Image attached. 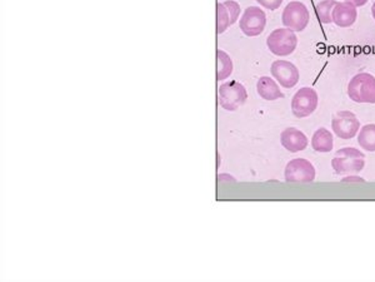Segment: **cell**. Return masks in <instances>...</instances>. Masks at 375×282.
Returning <instances> with one entry per match:
<instances>
[{"label": "cell", "instance_id": "cell-1", "mask_svg": "<svg viewBox=\"0 0 375 282\" xmlns=\"http://www.w3.org/2000/svg\"><path fill=\"white\" fill-rule=\"evenodd\" d=\"M332 167L338 176L359 173L365 167V155L353 147L341 149L335 153Z\"/></svg>", "mask_w": 375, "mask_h": 282}, {"label": "cell", "instance_id": "cell-2", "mask_svg": "<svg viewBox=\"0 0 375 282\" xmlns=\"http://www.w3.org/2000/svg\"><path fill=\"white\" fill-rule=\"evenodd\" d=\"M348 96L355 103L375 105V77L370 73H359L350 79Z\"/></svg>", "mask_w": 375, "mask_h": 282}, {"label": "cell", "instance_id": "cell-3", "mask_svg": "<svg viewBox=\"0 0 375 282\" xmlns=\"http://www.w3.org/2000/svg\"><path fill=\"white\" fill-rule=\"evenodd\" d=\"M266 45L273 54L278 56H291L298 45L295 32L288 28L275 29L266 39Z\"/></svg>", "mask_w": 375, "mask_h": 282}, {"label": "cell", "instance_id": "cell-4", "mask_svg": "<svg viewBox=\"0 0 375 282\" xmlns=\"http://www.w3.org/2000/svg\"><path fill=\"white\" fill-rule=\"evenodd\" d=\"M248 99V92L243 85L236 80H230L219 87V105L225 111L234 112L243 106Z\"/></svg>", "mask_w": 375, "mask_h": 282}, {"label": "cell", "instance_id": "cell-5", "mask_svg": "<svg viewBox=\"0 0 375 282\" xmlns=\"http://www.w3.org/2000/svg\"><path fill=\"white\" fill-rule=\"evenodd\" d=\"M310 21L308 8L300 1H291L282 14V23L285 28L293 32H303Z\"/></svg>", "mask_w": 375, "mask_h": 282}, {"label": "cell", "instance_id": "cell-6", "mask_svg": "<svg viewBox=\"0 0 375 282\" xmlns=\"http://www.w3.org/2000/svg\"><path fill=\"white\" fill-rule=\"evenodd\" d=\"M319 97L310 87L300 88L292 99V112L297 118H306L317 111Z\"/></svg>", "mask_w": 375, "mask_h": 282}, {"label": "cell", "instance_id": "cell-7", "mask_svg": "<svg viewBox=\"0 0 375 282\" xmlns=\"http://www.w3.org/2000/svg\"><path fill=\"white\" fill-rule=\"evenodd\" d=\"M284 177L286 182L308 184L315 180L317 171L310 161L306 158H295L286 164Z\"/></svg>", "mask_w": 375, "mask_h": 282}, {"label": "cell", "instance_id": "cell-8", "mask_svg": "<svg viewBox=\"0 0 375 282\" xmlns=\"http://www.w3.org/2000/svg\"><path fill=\"white\" fill-rule=\"evenodd\" d=\"M332 129L341 140H352L361 129V120L354 113L341 111L334 114L332 118Z\"/></svg>", "mask_w": 375, "mask_h": 282}, {"label": "cell", "instance_id": "cell-9", "mask_svg": "<svg viewBox=\"0 0 375 282\" xmlns=\"http://www.w3.org/2000/svg\"><path fill=\"white\" fill-rule=\"evenodd\" d=\"M266 25V15L260 8L249 7L245 9L239 27L247 36H260Z\"/></svg>", "mask_w": 375, "mask_h": 282}, {"label": "cell", "instance_id": "cell-10", "mask_svg": "<svg viewBox=\"0 0 375 282\" xmlns=\"http://www.w3.org/2000/svg\"><path fill=\"white\" fill-rule=\"evenodd\" d=\"M271 76L275 78L279 85H283L284 88H293L298 85L299 71L294 64L288 61H275L271 64Z\"/></svg>", "mask_w": 375, "mask_h": 282}, {"label": "cell", "instance_id": "cell-11", "mask_svg": "<svg viewBox=\"0 0 375 282\" xmlns=\"http://www.w3.org/2000/svg\"><path fill=\"white\" fill-rule=\"evenodd\" d=\"M358 18V12L354 4L349 1L337 3L332 12V19L338 27L341 28H349L354 24Z\"/></svg>", "mask_w": 375, "mask_h": 282}, {"label": "cell", "instance_id": "cell-12", "mask_svg": "<svg viewBox=\"0 0 375 282\" xmlns=\"http://www.w3.org/2000/svg\"><path fill=\"white\" fill-rule=\"evenodd\" d=\"M280 143L291 153H297L308 147V138L298 128H285L280 134Z\"/></svg>", "mask_w": 375, "mask_h": 282}, {"label": "cell", "instance_id": "cell-13", "mask_svg": "<svg viewBox=\"0 0 375 282\" xmlns=\"http://www.w3.org/2000/svg\"><path fill=\"white\" fill-rule=\"evenodd\" d=\"M259 96L265 100H277L283 98L284 94L280 91L277 82L271 77H260L257 83Z\"/></svg>", "mask_w": 375, "mask_h": 282}, {"label": "cell", "instance_id": "cell-14", "mask_svg": "<svg viewBox=\"0 0 375 282\" xmlns=\"http://www.w3.org/2000/svg\"><path fill=\"white\" fill-rule=\"evenodd\" d=\"M312 147L315 152L328 153L332 152L334 147L333 133L327 128L320 127L312 134Z\"/></svg>", "mask_w": 375, "mask_h": 282}, {"label": "cell", "instance_id": "cell-15", "mask_svg": "<svg viewBox=\"0 0 375 282\" xmlns=\"http://www.w3.org/2000/svg\"><path fill=\"white\" fill-rule=\"evenodd\" d=\"M358 143L364 151L375 152V124H367L359 129Z\"/></svg>", "mask_w": 375, "mask_h": 282}, {"label": "cell", "instance_id": "cell-16", "mask_svg": "<svg viewBox=\"0 0 375 282\" xmlns=\"http://www.w3.org/2000/svg\"><path fill=\"white\" fill-rule=\"evenodd\" d=\"M337 1L335 0H321L317 7H315V13L317 17L319 19L321 24H330L333 23L332 19V12H333V8L335 7Z\"/></svg>", "mask_w": 375, "mask_h": 282}, {"label": "cell", "instance_id": "cell-17", "mask_svg": "<svg viewBox=\"0 0 375 282\" xmlns=\"http://www.w3.org/2000/svg\"><path fill=\"white\" fill-rule=\"evenodd\" d=\"M216 56H218V80H224L229 77L233 72V62L230 56L223 50H218Z\"/></svg>", "mask_w": 375, "mask_h": 282}, {"label": "cell", "instance_id": "cell-18", "mask_svg": "<svg viewBox=\"0 0 375 282\" xmlns=\"http://www.w3.org/2000/svg\"><path fill=\"white\" fill-rule=\"evenodd\" d=\"M216 21H218V33L222 34L230 25V14L228 8L224 3H218L216 6Z\"/></svg>", "mask_w": 375, "mask_h": 282}, {"label": "cell", "instance_id": "cell-19", "mask_svg": "<svg viewBox=\"0 0 375 282\" xmlns=\"http://www.w3.org/2000/svg\"><path fill=\"white\" fill-rule=\"evenodd\" d=\"M224 6L228 8L230 14V25H233L238 18H239V14H240V6L234 1V0H227L224 1Z\"/></svg>", "mask_w": 375, "mask_h": 282}, {"label": "cell", "instance_id": "cell-20", "mask_svg": "<svg viewBox=\"0 0 375 282\" xmlns=\"http://www.w3.org/2000/svg\"><path fill=\"white\" fill-rule=\"evenodd\" d=\"M257 1L262 7H264L268 10H275L283 3V0H257Z\"/></svg>", "mask_w": 375, "mask_h": 282}, {"label": "cell", "instance_id": "cell-21", "mask_svg": "<svg viewBox=\"0 0 375 282\" xmlns=\"http://www.w3.org/2000/svg\"><path fill=\"white\" fill-rule=\"evenodd\" d=\"M341 182H365V180L358 176H347L341 180Z\"/></svg>", "mask_w": 375, "mask_h": 282}, {"label": "cell", "instance_id": "cell-22", "mask_svg": "<svg viewBox=\"0 0 375 282\" xmlns=\"http://www.w3.org/2000/svg\"><path fill=\"white\" fill-rule=\"evenodd\" d=\"M345 1H349V3L354 4L356 8L363 7V6H365L368 3V0H345Z\"/></svg>", "mask_w": 375, "mask_h": 282}, {"label": "cell", "instance_id": "cell-23", "mask_svg": "<svg viewBox=\"0 0 375 282\" xmlns=\"http://www.w3.org/2000/svg\"><path fill=\"white\" fill-rule=\"evenodd\" d=\"M372 15H373V18H374L375 21V3L373 4V7H372Z\"/></svg>", "mask_w": 375, "mask_h": 282}]
</instances>
